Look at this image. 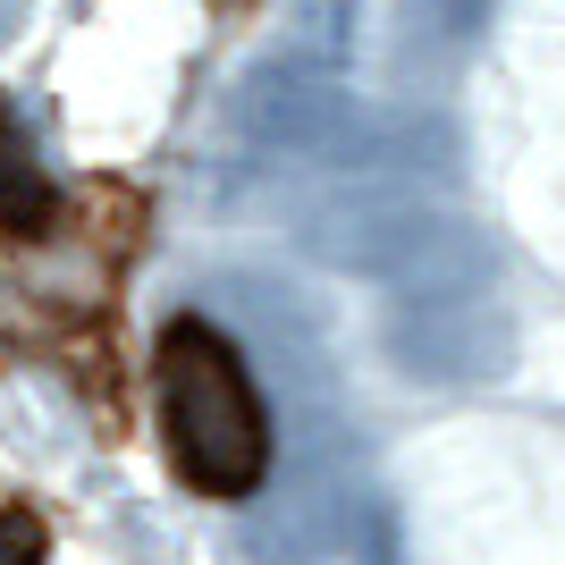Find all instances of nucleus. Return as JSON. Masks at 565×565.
<instances>
[{
	"mask_svg": "<svg viewBox=\"0 0 565 565\" xmlns=\"http://www.w3.org/2000/svg\"><path fill=\"white\" fill-rule=\"evenodd\" d=\"M152 397H161L169 456L203 498H254L270 481V414L245 372V354L212 321H169L152 347Z\"/></svg>",
	"mask_w": 565,
	"mask_h": 565,
	"instance_id": "obj_1",
	"label": "nucleus"
},
{
	"mask_svg": "<svg viewBox=\"0 0 565 565\" xmlns=\"http://www.w3.org/2000/svg\"><path fill=\"white\" fill-rule=\"evenodd\" d=\"M456 212H439L430 203V186H414V178H347L338 169V186L321 194V203H305V220H296V245H305L321 270H347V279H388L397 287L414 262L439 245V228H448Z\"/></svg>",
	"mask_w": 565,
	"mask_h": 565,
	"instance_id": "obj_2",
	"label": "nucleus"
},
{
	"mask_svg": "<svg viewBox=\"0 0 565 565\" xmlns=\"http://www.w3.org/2000/svg\"><path fill=\"white\" fill-rule=\"evenodd\" d=\"M388 363L423 388H481L515 363V312L498 287H414L388 305Z\"/></svg>",
	"mask_w": 565,
	"mask_h": 565,
	"instance_id": "obj_3",
	"label": "nucleus"
},
{
	"mask_svg": "<svg viewBox=\"0 0 565 565\" xmlns=\"http://www.w3.org/2000/svg\"><path fill=\"white\" fill-rule=\"evenodd\" d=\"M228 136H245L254 152H305V161H330L354 127V94L338 60H312V51H270L228 85Z\"/></svg>",
	"mask_w": 565,
	"mask_h": 565,
	"instance_id": "obj_4",
	"label": "nucleus"
},
{
	"mask_svg": "<svg viewBox=\"0 0 565 565\" xmlns=\"http://www.w3.org/2000/svg\"><path fill=\"white\" fill-rule=\"evenodd\" d=\"M363 532V481L338 448H312L305 465H287L279 481H262L245 523H236V548L254 565H321Z\"/></svg>",
	"mask_w": 565,
	"mask_h": 565,
	"instance_id": "obj_5",
	"label": "nucleus"
},
{
	"mask_svg": "<svg viewBox=\"0 0 565 565\" xmlns=\"http://www.w3.org/2000/svg\"><path fill=\"white\" fill-rule=\"evenodd\" d=\"M236 305H245V330H254V347H270L296 380L321 372V321H312L305 305H287L279 287H262V279H236Z\"/></svg>",
	"mask_w": 565,
	"mask_h": 565,
	"instance_id": "obj_6",
	"label": "nucleus"
},
{
	"mask_svg": "<svg viewBox=\"0 0 565 565\" xmlns=\"http://www.w3.org/2000/svg\"><path fill=\"white\" fill-rule=\"evenodd\" d=\"M51 220H60V186L43 178V161L25 152V136L9 127V110H0V228L9 236H43Z\"/></svg>",
	"mask_w": 565,
	"mask_h": 565,
	"instance_id": "obj_7",
	"label": "nucleus"
},
{
	"mask_svg": "<svg viewBox=\"0 0 565 565\" xmlns=\"http://www.w3.org/2000/svg\"><path fill=\"white\" fill-rule=\"evenodd\" d=\"M287 43L312 51V60H338V68H347V43H354V0H305Z\"/></svg>",
	"mask_w": 565,
	"mask_h": 565,
	"instance_id": "obj_8",
	"label": "nucleus"
},
{
	"mask_svg": "<svg viewBox=\"0 0 565 565\" xmlns=\"http://www.w3.org/2000/svg\"><path fill=\"white\" fill-rule=\"evenodd\" d=\"M43 523L25 515V507H0V565H43Z\"/></svg>",
	"mask_w": 565,
	"mask_h": 565,
	"instance_id": "obj_9",
	"label": "nucleus"
},
{
	"mask_svg": "<svg viewBox=\"0 0 565 565\" xmlns=\"http://www.w3.org/2000/svg\"><path fill=\"white\" fill-rule=\"evenodd\" d=\"M18 18H25L18 0H0V43H9V34H18Z\"/></svg>",
	"mask_w": 565,
	"mask_h": 565,
	"instance_id": "obj_10",
	"label": "nucleus"
},
{
	"mask_svg": "<svg viewBox=\"0 0 565 565\" xmlns=\"http://www.w3.org/2000/svg\"><path fill=\"white\" fill-rule=\"evenodd\" d=\"M363 565H397V557H388V541H372V557H363Z\"/></svg>",
	"mask_w": 565,
	"mask_h": 565,
	"instance_id": "obj_11",
	"label": "nucleus"
}]
</instances>
